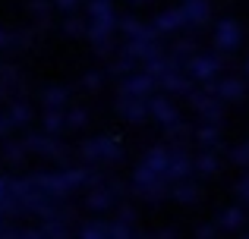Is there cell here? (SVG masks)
I'll return each instance as SVG.
<instances>
[{"label": "cell", "mask_w": 249, "mask_h": 239, "mask_svg": "<svg viewBox=\"0 0 249 239\" xmlns=\"http://www.w3.org/2000/svg\"><path fill=\"white\" fill-rule=\"evenodd\" d=\"M51 10H54V0H32L29 3V13L38 19V22H44V19L51 16Z\"/></svg>", "instance_id": "7"}, {"label": "cell", "mask_w": 249, "mask_h": 239, "mask_svg": "<svg viewBox=\"0 0 249 239\" xmlns=\"http://www.w3.org/2000/svg\"><path fill=\"white\" fill-rule=\"evenodd\" d=\"M240 41H243V29H240V22L237 19H218L214 22V44H218L221 50H237L240 48Z\"/></svg>", "instance_id": "1"}, {"label": "cell", "mask_w": 249, "mask_h": 239, "mask_svg": "<svg viewBox=\"0 0 249 239\" xmlns=\"http://www.w3.org/2000/svg\"><path fill=\"white\" fill-rule=\"evenodd\" d=\"M246 73H249V60H246Z\"/></svg>", "instance_id": "15"}, {"label": "cell", "mask_w": 249, "mask_h": 239, "mask_svg": "<svg viewBox=\"0 0 249 239\" xmlns=\"http://www.w3.org/2000/svg\"><path fill=\"white\" fill-rule=\"evenodd\" d=\"M186 69H189V76H193V79H212L214 73H218L221 69V60L214 54H193L186 60Z\"/></svg>", "instance_id": "3"}, {"label": "cell", "mask_w": 249, "mask_h": 239, "mask_svg": "<svg viewBox=\"0 0 249 239\" xmlns=\"http://www.w3.org/2000/svg\"><path fill=\"white\" fill-rule=\"evenodd\" d=\"M193 38H183V41H177L174 44V57H186V54H193Z\"/></svg>", "instance_id": "10"}, {"label": "cell", "mask_w": 249, "mask_h": 239, "mask_svg": "<svg viewBox=\"0 0 249 239\" xmlns=\"http://www.w3.org/2000/svg\"><path fill=\"white\" fill-rule=\"evenodd\" d=\"M183 13H186V22L189 25H202L212 19V3L208 0H183Z\"/></svg>", "instance_id": "4"}, {"label": "cell", "mask_w": 249, "mask_h": 239, "mask_svg": "<svg viewBox=\"0 0 249 239\" xmlns=\"http://www.w3.org/2000/svg\"><path fill=\"white\" fill-rule=\"evenodd\" d=\"M79 3H82V0H54V6H57L60 13H73Z\"/></svg>", "instance_id": "11"}, {"label": "cell", "mask_w": 249, "mask_h": 239, "mask_svg": "<svg viewBox=\"0 0 249 239\" xmlns=\"http://www.w3.org/2000/svg\"><path fill=\"white\" fill-rule=\"evenodd\" d=\"M126 3H145V0H126Z\"/></svg>", "instance_id": "14"}, {"label": "cell", "mask_w": 249, "mask_h": 239, "mask_svg": "<svg viewBox=\"0 0 249 239\" xmlns=\"http://www.w3.org/2000/svg\"><path fill=\"white\" fill-rule=\"evenodd\" d=\"M186 22V13H183V6H170V10H161L158 16L152 19V29L158 32V35H174V32H180Z\"/></svg>", "instance_id": "2"}, {"label": "cell", "mask_w": 249, "mask_h": 239, "mask_svg": "<svg viewBox=\"0 0 249 239\" xmlns=\"http://www.w3.org/2000/svg\"><path fill=\"white\" fill-rule=\"evenodd\" d=\"M63 32H67V35H89V19H67V22H63Z\"/></svg>", "instance_id": "9"}, {"label": "cell", "mask_w": 249, "mask_h": 239, "mask_svg": "<svg viewBox=\"0 0 249 239\" xmlns=\"http://www.w3.org/2000/svg\"><path fill=\"white\" fill-rule=\"evenodd\" d=\"M10 48H22L19 29H3V25H0V50H10Z\"/></svg>", "instance_id": "6"}, {"label": "cell", "mask_w": 249, "mask_h": 239, "mask_svg": "<svg viewBox=\"0 0 249 239\" xmlns=\"http://www.w3.org/2000/svg\"><path fill=\"white\" fill-rule=\"evenodd\" d=\"M126 92H136V95H142V92H148V88H152V76L148 73H136V76H129L126 79Z\"/></svg>", "instance_id": "5"}, {"label": "cell", "mask_w": 249, "mask_h": 239, "mask_svg": "<svg viewBox=\"0 0 249 239\" xmlns=\"http://www.w3.org/2000/svg\"><path fill=\"white\" fill-rule=\"evenodd\" d=\"M218 92L224 95V98H240V95H243V85H240V79H224L218 85Z\"/></svg>", "instance_id": "8"}, {"label": "cell", "mask_w": 249, "mask_h": 239, "mask_svg": "<svg viewBox=\"0 0 249 239\" xmlns=\"http://www.w3.org/2000/svg\"><path fill=\"white\" fill-rule=\"evenodd\" d=\"M48 126L57 129V126H60V117H57V113H51V117H48Z\"/></svg>", "instance_id": "13"}, {"label": "cell", "mask_w": 249, "mask_h": 239, "mask_svg": "<svg viewBox=\"0 0 249 239\" xmlns=\"http://www.w3.org/2000/svg\"><path fill=\"white\" fill-rule=\"evenodd\" d=\"M44 101H48V104H60L63 92H60V88H48V92H44Z\"/></svg>", "instance_id": "12"}]
</instances>
